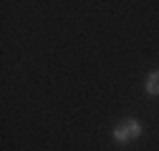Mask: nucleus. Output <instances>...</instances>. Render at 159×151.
<instances>
[{
	"label": "nucleus",
	"instance_id": "obj_2",
	"mask_svg": "<svg viewBox=\"0 0 159 151\" xmlns=\"http://www.w3.org/2000/svg\"><path fill=\"white\" fill-rule=\"evenodd\" d=\"M144 88H147V93H149V96H159V71H152V73L147 76Z\"/></svg>",
	"mask_w": 159,
	"mask_h": 151
},
{
	"label": "nucleus",
	"instance_id": "obj_1",
	"mask_svg": "<svg viewBox=\"0 0 159 151\" xmlns=\"http://www.w3.org/2000/svg\"><path fill=\"white\" fill-rule=\"evenodd\" d=\"M139 136H142V123H139L136 119H124L114 128V141L116 144H129V141H134Z\"/></svg>",
	"mask_w": 159,
	"mask_h": 151
}]
</instances>
